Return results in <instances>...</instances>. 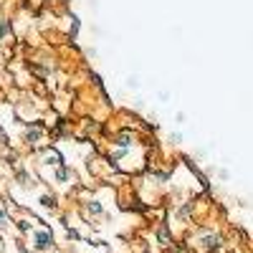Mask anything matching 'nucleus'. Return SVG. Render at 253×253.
<instances>
[{"instance_id": "nucleus-4", "label": "nucleus", "mask_w": 253, "mask_h": 253, "mask_svg": "<svg viewBox=\"0 0 253 253\" xmlns=\"http://www.w3.org/2000/svg\"><path fill=\"white\" fill-rule=\"evenodd\" d=\"M8 223V215H5V210H0V225H5Z\"/></svg>"}, {"instance_id": "nucleus-1", "label": "nucleus", "mask_w": 253, "mask_h": 253, "mask_svg": "<svg viewBox=\"0 0 253 253\" xmlns=\"http://www.w3.org/2000/svg\"><path fill=\"white\" fill-rule=\"evenodd\" d=\"M51 243H53V238H51L48 230H41V233H36V246H38V248H48Z\"/></svg>"}, {"instance_id": "nucleus-2", "label": "nucleus", "mask_w": 253, "mask_h": 253, "mask_svg": "<svg viewBox=\"0 0 253 253\" xmlns=\"http://www.w3.org/2000/svg\"><path fill=\"white\" fill-rule=\"evenodd\" d=\"M8 33H10V23H8V20H3V18H0V41H3Z\"/></svg>"}, {"instance_id": "nucleus-3", "label": "nucleus", "mask_w": 253, "mask_h": 253, "mask_svg": "<svg viewBox=\"0 0 253 253\" xmlns=\"http://www.w3.org/2000/svg\"><path fill=\"white\" fill-rule=\"evenodd\" d=\"M89 210H91V213H101V205L99 203H89Z\"/></svg>"}]
</instances>
